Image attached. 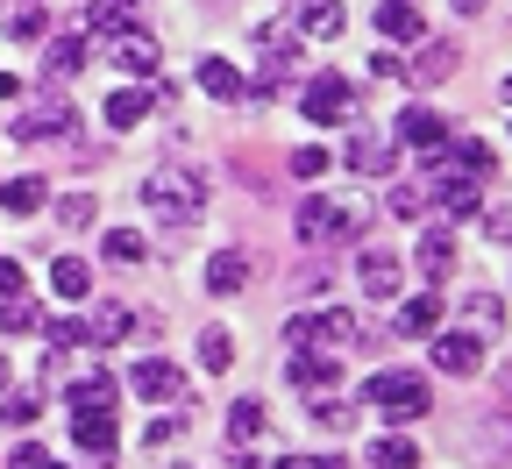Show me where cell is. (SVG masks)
I'll return each mask as SVG.
<instances>
[{
	"mask_svg": "<svg viewBox=\"0 0 512 469\" xmlns=\"http://www.w3.org/2000/svg\"><path fill=\"white\" fill-rule=\"evenodd\" d=\"M0 377H8V370H0Z\"/></svg>",
	"mask_w": 512,
	"mask_h": 469,
	"instance_id": "obj_50",
	"label": "cell"
},
{
	"mask_svg": "<svg viewBox=\"0 0 512 469\" xmlns=\"http://www.w3.org/2000/svg\"><path fill=\"white\" fill-rule=\"evenodd\" d=\"M505 100H512V79H505Z\"/></svg>",
	"mask_w": 512,
	"mask_h": 469,
	"instance_id": "obj_48",
	"label": "cell"
},
{
	"mask_svg": "<svg viewBox=\"0 0 512 469\" xmlns=\"http://www.w3.org/2000/svg\"><path fill=\"white\" fill-rule=\"evenodd\" d=\"M427 342H434V370L448 377H470L484 363V334H427Z\"/></svg>",
	"mask_w": 512,
	"mask_h": 469,
	"instance_id": "obj_7",
	"label": "cell"
},
{
	"mask_svg": "<svg viewBox=\"0 0 512 469\" xmlns=\"http://www.w3.org/2000/svg\"><path fill=\"white\" fill-rule=\"evenodd\" d=\"M370 228V207L363 199H328V192H313L306 207H299V242H356Z\"/></svg>",
	"mask_w": 512,
	"mask_h": 469,
	"instance_id": "obj_2",
	"label": "cell"
},
{
	"mask_svg": "<svg viewBox=\"0 0 512 469\" xmlns=\"http://www.w3.org/2000/svg\"><path fill=\"white\" fill-rule=\"evenodd\" d=\"M43 313H36V299L29 292H8V306H0V327H8V334H29Z\"/></svg>",
	"mask_w": 512,
	"mask_h": 469,
	"instance_id": "obj_30",
	"label": "cell"
},
{
	"mask_svg": "<svg viewBox=\"0 0 512 469\" xmlns=\"http://www.w3.org/2000/svg\"><path fill=\"white\" fill-rule=\"evenodd\" d=\"M413 72L420 79H448V72H456V43H427V57L413 64Z\"/></svg>",
	"mask_w": 512,
	"mask_h": 469,
	"instance_id": "obj_33",
	"label": "cell"
},
{
	"mask_svg": "<svg viewBox=\"0 0 512 469\" xmlns=\"http://www.w3.org/2000/svg\"><path fill=\"white\" fill-rule=\"evenodd\" d=\"M370 469H420V448H413L406 434H384V441L370 448Z\"/></svg>",
	"mask_w": 512,
	"mask_h": 469,
	"instance_id": "obj_23",
	"label": "cell"
},
{
	"mask_svg": "<svg viewBox=\"0 0 512 469\" xmlns=\"http://www.w3.org/2000/svg\"><path fill=\"white\" fill-rule=\"evenodd\" d=\"M100 249H107V263H143V235L136 228H107Z\"/></svg>",
	"mask_w": 512,
	"mask_h": 469,
	"instance_id": "obj_31",
	"label": "cell"
},
{
	"mask_svg": "<svg viewBox=\"0 0 512 469\" xmlns=\"http://www.w3.org/2000/svg\"><path fill=\"white\" fill-rule=\"evenodd\" d=\"M292 384H299V391H335V384H342V363H335L328 349H320V356L299 349V356H292Z\"/></svg>",
	"mask_w": 512,
	"mask_h": 469,
	"instance_id": "obj_13",
	"label": "cell"
},
{
	"mask_svg": "<svg viewBox=\"0 0 512 469\" xmlns=\"http://www.w3.org/2000/svg\"><path fill=\"white\" fill-rule=\"evenodd\" d=\"M399 143L441 150V143H448V121H441V107H406V114H399Z\"/></svg>",
	"mask_w": 512,
	"mask_h": 469,
	"instance_id": "obj_11",
	"label": "cell"
},
{
	"mask_svg": "<svg viewBox=\"0 0 512 469\" xmlns=\"http://www.w3.org/2000/svg\"><path fill=\"white\" fill-rule=\"evenodd\" d=\"M64 398H72L79 413H86V406H114V377H100V370H93V377H79V384L64 391Z\"/></svg>",
	"mask_w": 512,
	"mask_h": 469,
	"instance_id": "obj_29",
	"label": "cell"
},
{
	"mask_svg": "<svg viewBox=\"0 0 512 469\" xmlns=\"http://www.w3.org/2000/svg\"><path fill=\"white\" fill-rule=\"evenodd\" d=\"M114 64H121V72H136V79H150V72H157V43L136 36V29H121V36H114Z\"/></svg>",
	"mask_w": 512,
	"mask_h": 469,
	"instance_id": "obj_16",
	"label": "cell"
},
{
	"mask_svg": "<svg viewBox=\"0 0 512 469\" xmlns=\"http://www.w3.org/2000/svg\"><path fill=\"white\" fill-rule=\"evenodd\" d=\"M448 8H456V15H484V0H448Z\"/></svg>",
	"mask_w": 512,
	"mask_h": 469,
	"instance_id": "obj_44",
	"label": "cell"
},
{
	"mask_svg": "<svg viewBox=\"0 0 512 469\" xmlns=\"http://www.w3.org/2000/svg\"><path fill=\"white\" fill-rule=\"evenodd\" d=\"M448 164L470 171V178H484V171H491V143H477V136H470V143H456V157H448Z\"/></svg>",
	"mask_w": 512,
	"mask_h": 469,
	"instance_id": "obj_34",
	"label": "cell"
},
{
	"mask_svg": "<svg viewBox=\"0 0 512 469\" xmlns=\"http://www.w3.org/2000/svg\"><path fill=\"white\" fill-rule=\"evenodd\" d=\"M342 22H349V15H342V0H299V29H306L313 43H335Z\"/></svg>",
	"mask_w": 512,
	"mask_h": 469,
	"instance_id": "obj_15",
	"label": "cell"
},
{
	"mask_svg": "<svg viewBox=\"0 0 512 469\" xmlns=\"http://www.w3.org/2000/svg\"><path fill=\"white\" fill-rule=\"evenodd\" d=\"M50 22H43V8H29V15H15V43H36Z\"/></svg>",
	"mask_w": 512,
	"mask_h": 469,
	"instance_id": "obj_40",
	"label": "cell"
},
{
	"mask_svg": "<svg viewBox=\"0 0 512 469\" xmlns=\"http://www.w3.org/2000/svg\"><path fill=\"white\" fill-rule=\"evenodd\" d=\"M150 114V93H136V86H121L114 100H107V128H136Z\"/></svg>",
	"mask_w": 512,
	"mask_h": 469,
	"instance_id": "obj_27",
	"label": "cell"
},
{
	"mask_svg": "<svg viewBox=\"0 0 512 469\" xmlns=\"http://www.w3.org/2000/svg\"><path fill=\"white\" fill-rule=\"evenodd\" d=\"M228 363H235V342H228V327H207V334H200V370H214V377H221Z\"/></svg>",
	"mask_w": 512,
	"mask_h": 469,
	"instance_id": "obj_28",
	"label": "cell"
},
{
	"mask_svg": "<svg viewBox=\"0 0 512 469\" xmlns=\"http://www.w3.org/2000/svg\"><path fill=\"white\" fill-rule=\"evenodd\" d=\"M171 469H185V462H171Z\"/></svg>",
	"mask_w": 512,
	"mask_h": 469,
	"instance_id": "obj_49",
	"label": "cell"
},
{
	"mask_svg": "<svg viewBox=\"0 0 512 469\" xmlns=\"http://www.w3.org/2000/svg\"><path fill=\"white\" fill-rule=\"evenodd\" d=\"M242 285H249V256H242V249L207 256V292H214V299H235Z\"/></svg>",
	"mask_w": 512,
	"mask_h": 469,
	"instance_id": "obj_12",
	"label": "cell"
},
{
	"mask_svg": "<svg viewBox=\"0 0 512 469\" xmlns=\"http://www.w3.org/2000/svg\"><path fill=\"white\" fill-rule=\"evenodd\" d=\"M363 398L384 413V420H420L434 398H427V384L413 377V370H370V384H363Z\"/></svg>",
	"mask_w": 512,
	"mask_h": 469,
	"instance_id": "obj_3",
	"label": "cell"
},
{
	"mask_svg": "<svg viewBox=\"0 0 512 469\" xmlns=\"http://www.w3.org/2000/svg\"><path fill=\"white\" fill-rule=\"evenodd\" d=\"M15 469H57V462H50V455L29 441V448H15Z\"/></svg>",
	"mask_w": 512,
	"mask_h": 469,
	"instance_id": "obj_41",
	"label": "cell"
},
{
	"mask_svg": "<svg viewBox=\"0 0 512 469\" xmlns=\"http://www.w3.org/2000/svg\"><path fill=\"white\" fill-rule=\"evenodd\" d=\"M271 469H313V462H299V455H285V462H271Z\"/></svg>",
	"mask_w": 512,
	"mask_h": 469,
	"instance_id": "obj_46",
	"label": "cell"
},
{
	"mask_svg": "<svg viewBox=\"0 0 512 469\" xmlns=\"http://www.w3.org/2000/svg\"><path fill=\"white\" fill-rule=\"evenodd\" d=\"M434 207H441V214H456V221L484 214V199H477V178H470V171H441V178H434Z\"/></svg>",
	"mask_w": 512,
	"mask_h": 469,
	"instance_id": "obj_9",
	"label": "cell"
},
{
	"mask_svg": "<svg viewBox=\"0 0 512 469\" xmlns=\"http://www.w3.org/2000/svg\"><path fill=\"white\" fill-rule=\"evenodd\" d=\"M43 178H8V185H0V207H8V214H36L43 207Z\"/></svg>",
	"mask_w": 512,
	"mask_h": 469,
	"instance_id": "obj_25",
	"label": "cell"
},
{
	"mask_svg": "<svg viewBox=\"0 0 512 469\" xmlns=\"http://www.w3.org/2000/svg\"><path fill=\"white\" fill-rule=\"evenodd\" d=\"M434 327H441V299H434V292L399 306V334H434Z\"/></svg>",
	"mask_w": 512,
	"mask_h": 469,
	"instance_id": "obj_26",
	"label": "cell"
},
{
	"mask_svg": "<svg viewBox=\"0 0 512 469\" xmlns=\"http://www.w3.org/2000/svg\"><path fill=\"white\" fill-rule=\"evenodd\" d=\"M377 36H392V43H420V36H427V22H420L413 0H377Z\"/></svg>",
	"mask_w": 512,
	"mask_h": 469,
	"instance_id": "obj_10",
	"label": "cell"
},
{
	"mask_svg": "<svg viewBox=\"0 0 512 469\" xmlns=\"http://www.w3.org/2000/svg\"><path fill=\"white\" fill-rule=\"evenodd\" d=\"M86 342V320H50V349H79Z\"/></svg>",
	"mask_w": 512,
	"mask_h": 469,
	"instance_id": "obj_38",
	"label": "cell"
},
{
	"mask_svg": "<svg viewBox=\"0 0 512 469\" xmlns=\"http://www.w3.org/2000/svg\"><path fill=\"white\" fill-rule=\"evenodd\" d=\"M0 100H15V72H0Z\"/></svg>",
	"mask_w": 512,
	"mask_h": 469,
	"instance_id": "obj_45",
	"label": "cell"
},
{
	"mask_svg": "<svg viewBox=\"0 0 512 469\" xmlns=\"http://www.w3.org/2000/svg\"><path fill=\"white\" fill-rule=\"evenodd\" d=\"M392 143H377V136H356L349 143V171H363V178H392Z\"/></svg>",
	"mask_w": 512,
	"mask_h": 469,
	"instance_id": "obj_17",
	"label": "cell"
},
{
	"mask_svg": "<svg viewBox=\"0 0 512 469\" xmlns=\"http://www.w3.org/2000/svg\"><path fill=\"white\" fill-rule=\"evenodd\" d=\"M413 256H420V271H427V278H448V271H456V242H448L441 228H427Z\"/></svg>",
	"mask_w": 512,
	"mask_h": 469,
	"instance_id": "obj_19",
	"label": "cell"
},
{
	"mask_svg": "<svg viewBox=\"0 0 512 469\" xmlns=\"http://www.w3.org/2000/svg\"><path fill=\"white\" fill-rule=\"evenodd\" d=\"M50 285H57V299H86L93 292V271L79 256H57V271H50Z\"/></svg>",
	"mask_w": 512,
	"mask_h": 469,
	"instance_id": "obj_24",
	"label": "cell"
},
{
	"mask_svg": "<svg viewBox=\"0 0 512 469\" xmlns=\"http://www.w3.org/2000/svg\"><path fill=\"white\" fill-rule=\"evenodd\" d=\"M313 469H342V462H335V455H313Z\"/></svg>",
	"mask_w": 512,
	"mask_h": 469,
	"instance_id": "obj_47",
	"label": "cell"
},
{
	"mask_svg": "<svg viewBox=\"0 0 512 469\" xmlns=\"http://www.w3.org/2000/svg\"><path fill=\"white\" fill-rule=\"evenodd\" d=\"M271 427V413H264V398H235V413H228V434H235V448H249L256 434Z\"/></svg>",
	"mask_w": 512,
	"mask_h": 469,
	"instance_id": "obj_20",
	"label": "cell"
},
{
	"mask_svg": "<svg viewBox=\"0 0 512 469\" xmlns=\"http://www.w3.org/2000/svg\"><path fill=\"white\" fill-rule=\"evenodd\" d=\"M335 157L328 150H292V178H320V171H328Z\"/></svg>",
	"mask_w": 512,
	"mask_h": 469,
	"instance_id": "obj_37",
	"label": "cell"
},
{
	"mask_svg": "<svg viewBox=\"0 0 512 469\" xmlns=\"http://www.w3.org/2000/svg\"><path fill=\"white\" fill-rule=\"evenodd\" d=\"M484 228H491V242H512V207H498V214H491Z\"/></svg>",
	"mask_w": 512,
	"mask_h": 469,
	"instance_id": "obj_43",
	"label": "cell"
},
{
	"mask_svg": "<svg viewBox=\"0 0 512 469\" xmlns=\"http://www.w3.org/2000/svg\"><path fill=\"white\" fill-rule=\"evenodd\" d=\"M299 114H306L313 128H335V121H349L356 107H349V86H342L335 72H320V79H306V93H299Z\"/></svg>",
	"mask_w": 512,
	"mask_h": 469,
	"instance_id": "obj_4",
	"label": "cell"
},
{
	"mask_svg": "<svg viewBox=\"0 0 512 469\" xmlns=\"http://www.w3.org/2000/svg\"><path fill=\"white\" fill-rule=\"evenodd\" d=\"M121 334H128V306L100 299V306H93V320H86V342H100V349H107V342H121Z\"/></svg>",
	"mask_w": 512,
	"mask_h": 469,
	"instance_id": "obj_22",
	"label": "cell"
},
{
	"mask_svg": "<svg viewBox=\"0 0 512 469\" xmlns=\"http://www.w3.org/2000/svg\"><path fill=\"white\" fill-rule=\"evenodd\" d=\"M356 278H363V292H370V299H399V263L384 256V249H363Z\"/></svg>",
	"mask_w": 512,
	"mask_h": 469,
	"instance_id": "obj_14",
	"label": "cell"
},
{
	"mask_svg": "<svg viewBox=\"0 0 512 469\" xmlns=\"http://www.w3.org/2000/svg\"><path fill=\"white\" fill-rule=\"evenodd\" d=\"M43 413V398H8V406H0V420H8V427H29Z\"/></svg>",
	"mask_w": 512,
	"mask_h": 469,
	"instance_id": "obj_39",
	"label": "cell"
},
{
	"mask_svg": "<svg viewBox=\"0 0 512 469\" xmlns=\"http://www.w3.org/2000/svg\"><path fill=\"white\" fill-rule=\"evenodd\" d=\"M463 320H470V334H498L505 327V299L498 292H470L463 299Z\"/></svg>",
	"mask_w": 512,
	"mask_h": 469,
	"instance_id": "obj_21",
	"label": "cell"
},
{
	"mask_svg": "<svg viewBox=\"0 0 512 469\" xmlns=\"http://www.w3.org/2000/svg\"><path fill=\"white\" fill-rule=\"evenodd\" d=\"M8 292H22V263L0 256V299H8Z\"/></svg>",
	"mask_w": 512,
	"mask_h": 469,
	"instance_id": "obj_42",
	"label": "cell"
},
{
	"mask_svg": "<svg viewBox=\"0 0 512 469\" xmlns=\"http://www.w3.org/2000/svg\"><path fill=\"white\" fill-rule=\"evenodd\" d=\"M200 86H207L214 100H242V93H249V86H242V72H235L228 57H200Z\"/></svg>",
	"mask_w": 512,
	"mask_h": 469,
	"instance_id": "obj_18",
	"label": "cell"
},
{
	"mask_svg": "<svg viewBox=\"0 0 512 469\" xmlns=\"http://www.w3.org/2000/svg\"><path fill=\"white\" fill-rule=\"evenodd\" d=\"M79 64H86V43H79V36H57V43H50V72H57V79H72Z\"/></svg>",
	"mask_w": 512,
	"mask_h": 469,
	"instance_id": "obj_32",
	"label": "cell"
},
{
	"mask_svg": "<svg viewBox=\"0 0 512 469\" xmlns=\"http://www.w3.org/2000/svg\"><path fill=\"white\" fill-rule=\"evenodd\" d=\"M72 448H79L86 462H107V455H114V420H107V406H86V413L72 420Z\"/></svg>",
	"mask_w": 512,
	"mask_h": 469,
	"instance_id": "obj_8",
	"label": "cell"
},
{
	"mask_svg": "<svg viewBox=\"0 0 512 469\" xmlns=\"http://www.w3.org/2000/svg\"><path fill=\"white\" fill-rule=\"evenodd\" d=\"M136 391H143V406H171V398H185V370L164 363V356H143L136 363Z\"/></svg>",
	"mask_w": 512,
	"mask_h": 469,
	"instance_id": "obj_6",
	"label": "cell"
},
{
	"mask_svg": "<svg viewBox=\"0 0 512 469\" xmlns=\"http://www.w3.org/2000/svg\"><path fill=\"white\" fill-rule=\"evenodd\" d=\"M57 221H64V228H93V192H72V199H57Z\"/></svg>",
	"mask_w": 512,
	"mask_h": 469,
	"instance_id": "obj_36",
	"label": "cell"
},
{
	"mask_svg": "<svg viewBox=\"0 0 512 469\" xmlns=\"http://www.w3.org/2000/svg\"><path fill=\"white\" fill-rule=\"evenodd\" d=\"M72 128H79V114L64 107V100H36V107L15 114V136L22 143H50V136H72Z\"/></svg>",
	"mask_w": 512,
	"mask_h": 469,
	"instance_id": "obj_5",
	"label": "cell"
},
{
	"mask_svg": "<svg viewBox=\"0 0 512 469\" xmlns=\"http://www.w3.org/2000/svg\"><path fill=\"white\" fill-rule=\"evenodd\" d=\"M143 207H150L157 221H200V207H207V178L192 171V164H157V171L143 178Z\"/></svg>",
	"mask_w": 512,
	"mask_h": 469,
	"instance_id": "obj_1",
	"label": "cell"
},
{
	"mask_svg": "<svg viewBox=\"0 0 512 469\" xmlns=\"http://www.w3.org/2000/svg\"><path fill=\"white\" fill-rule=\"evenodd\" d=\"M128 8H136V0H93V15H86V22H93V29H114V36H121V29H128Z\"/></svg>",
	"mask_w": 512,
	"mask_h": 469,
	"instance_id": "obj_35",
	"label": "cell"
}]
</instances>
